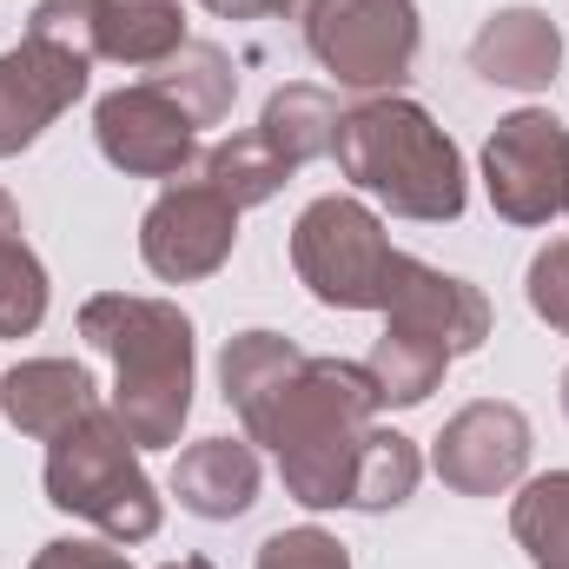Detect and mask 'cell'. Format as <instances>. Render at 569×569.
Here are the masks:
<instances>
[{
  "label": "cell",
  "mask_w": 569,
  "mask_h": 569,
  "mask_svg": "<svg viewBox=\"0 0 569 569\" xmlns=\"http://www.w3.org/2000/svg\"><path fill=\"white\" fill-rule=\"evenodd\" d=\"M87 338L120 358V425L140 443H172L192 391V331L179 311L146 298H93Z\"/></svg>",
  "instance_id": "obj_1"
},
{
  "label": "cell",
  "mask_w": 569,
  "mask_h": 569,
  "mask_svg": "<svg viewBox=\"0 0 569 569\" xmlns=\"http://www.w3.org/2000/svg\"><path fill=\"white\" fill-rule=\"evenodd\" d=\"M338 159L411 219H450L463 206L457 152L418 107H365L338 127Z\"/></svg>",
  "instance_id": "obj_2"
},
{
  "label": "cell",
  "mask_w": 569,
  "mask_h": 569,
  "mask_svg": "<svg viewBox=\"0 0 569 569\" xmlns=\"http://www.w3.org/2000/svg\"><path fill=\"white\" fill-rule=\"evenodd\" d=\"M47 483H53V503L60 510H87L100 517L113 537H152L159 510H152V490L146 477L127 463V443L107 418H80V430H67L53 443V463H47Z\"/></svg>",
  "instance_id": "obj_3"
},
{
  "label": "cell",
  "mask_w": 569,
  "mask_h": 569,
  "mask_svg": "<svg viewBox=\"0 0 569 569\" xmlns=\"http://www.w3.org/2000/svg\"><path fill=\"white\" fill-rule=\"evenodd\" d=\"M298 272L311 279V291L325 305H391L398 252H385L378 226L358 206L325 199L298 226Z\"/></svg>",
  "instance_id": "obj_4"
},
{
  "label": "cell",
  "mask_w": 569,
  "mask_h": 569,
  "mask_svg": "<svg viewBox=\"0 0 569 569\" xmlns=\"http://www.w3.org/2000/svg\"><path fill=\"white\" fill-rule=\"evenodd\" d=\"M311 47L338 80L378 87V80L405 73V60L418 47V27H411L405 0H331L311 27Z\"/></svg>",
  "instance_id": "obj_5"
},
{
  "label": "cell",
  "mask_w": 569,
  "mask_h": 569,
  "mask_svg": "<svg viewBox=\"0 0 569 569\" xmlns=\"http://www.w3.org/2000/svg\"><path fill=\"white\" fill-rule=\"evenodd\" d=\"M490 199L510 212V219H550L569 199V140L557 133L550 113H517L497 127L490 140Z\"/></svg>",
  "instance_id": "obj_6"
},
{
  "label": "cell",
  "mask_w": 569,
  "mask_h": 569,
  "mask_svg": "<svg viewBox=\"0 0 569 569\" xmlns=\"http://www.w3.org/2000/svg\"><path fill=\"white\" fill-rule=\"evenodd\" d=\"M232 199L219 186H186V192H166L146 219V259L159 279H192V272H212L232 246Z\"/></svg>",
  "instance_id": "obj_7"
},
{
  "label": "cell",
  "mask_w": 569,
  "mask_h": 569,
  "mask_svg": "<svg viewBox=\"0 0 569 569\" xmlns=\"http://www.w3.org/2000/svg\"><path fill=\"white\" fill-rule=\"evenodd\" d=\"M80 87H87V60L60 40L33 33L27 53H7L0 60V152L27 146Z\"/></svg>",
  "instance_id": "obj_8"
},
{
  "label": "cell",
  "mask_w": 569,
  "mask_h": 569,
  "mask_svg": "<svg viewBox=\"0 0 569 569\" xmlns=\"http://www.w3.org/2000/svg\"><path fill=\"white\" fill-rule=\"evenodd\" d=\"M100 146L133 172H179L192 152V120L186 107H166L159 87H133L100 107Z\"/></svg>",
  "instance_id": "obj_9"
},
{
  "label": "cell",
  "mask_w": 569,
  "mask_h": 569,
  "mask_svg": "<svg viewBox=\"0 0 569 569\" xmlns=\"http://www.w3.org/2000/svg\"><path fill=\"white\" fill-rule=\"evenodd\" d=\"M443 443H470V457H437V470L463 490H490L523 463V418L517 411H463Z\"/></svg>",
  "instance_id": "obj_10"
},
{
  "label": "cell",
  "mask_w": 569,
  "mask_h": 569,
  "mask_svg": "<svg viewBox=\"0 0 569 569\" xmlns=\"http://www.w3.org/2000/svg\"><path fill=\"white\" fill-rule=\"evenodd\" d=\"M477 67L483 80H503V87H543L550 67H557V33L543 13H503L483 40H477Z\"/></svg>",
  "instance_id": "obj_11"
},
{
  "label": "cell",
  "mask_w": 569,
  "mask_h": 569,
  "mask_svg": "<svg viewBox=\"0 0 569 569\" xmlns=\"http://www.w3.org/2000/svg\"><path fill=\"white\" fill-rule=\"evenodd\" d=\"M252 490H259V470H252V457H246L239 443H226V437H212L206 450H192V457L179 463V497H186L199 517H239V510L252 503Z\"/></svg>",
  "instance_id": "obj_12"
},
{
  "label": "cell",
  "mask_w": 569,
  "mask_h": 569,
  "mask_svg": "<svg viewBox=\"0 0 569 569\" xmlns=\"http://www.w3.org/2000/svg\"><path fill=\"white\" fill-rule=\"evenodd\" d=\"M87 405H93V385L73 365H27L7 378V418L20 430H53L67 418H87Z\"/></svg>",
  "instance_id": "obj_13"
},
{
  "label": "cell",
  "mask_w": 569,
  "mask_h": 569,
  "mask_svg": "<svg viewBox=\"0 0 569 569\" xmlns=\"http://www.w3.org/2000/svg\"><path fill=\"white\" fill-rule=\"evenodd\" d=\"M179 40V20L166 0H100V20H93V47L107 53H127V60H152Z\"/></svg>",
  "instance_id": "obj_14"
},
{
  "label": "cell",
  "mask_w": 569,
  "mask_h": 569,
  "mask_svg": "<svg viewBox=\"0 0 569 569\" xmlns=\"http://www.w3.org/2000/svg\"><path fill=\"white\" fill-rule=\"evenodd\" d=\"M40 305H47L40 266L27 259V246H20V219H13V206L0 199V338L33 331V325H40Z\"/></svg>",
  "instance_id": "obj_15"
},
{
  "label": "cell",
  "mask_w": 569,
  "mask_h": 569,
  "mask_svg": "<svg viewBox=\"0 0 569 569\" xmlns=\"http://www.w3.org/2000/svg\"><path fill=\"white\" fill-rule=\"evenodd\" d=\"M517 537L530 543L537 569H569V477H543L517 503Z\"/></svg>",
  "instance_id": "obj_16"
},
{
  "label": "cell",
  "mask_w": 569,
  "mask_h": 569,
  "mask_svg": "<svg viewBox=\"0 0 569 569\" xmlns=\"http://www.w3.org/2000/svg\"><path fill=\"white\" fill-rule=\"evenodd\" d=\"M284 166H291V159H279V152H272V140L259 133V140L219 146L206 172H212V186H219L232 206H252V199H266V192H272V186L284 179Z\"/></svg>",
  "instance_id": "obj_17"
},
{
  "label": "cell",
  "mask_w": 569,
  "mask_h": 569,
  "mask_svg": "<svg viewBox=\"0 0 569 569\" xmlns=\"http://www.w3.org/2000/svg\"><path fill=\"white\" fill-rule=\"evenodd\" d=\"M259 569H345V550L318 530H291V537H272Z\"/></svg>",
  "instance_id": "obj_18"
},
{
  "label": "cell",
  "mask_w": 569,
  "mask_h": 569,
  "mask_svg": "<svg viewBox=\"0 0 569 569\" xmlns=\"http://www.w3.org/2000/svg\"><path fill=\"white\" fill-rule=\"evenodd\" d=\"M530 298H537V311H543L550 325H569V246H557V252L537 259V272H530Z\"/></svg>",
  "instance_id": "obj_19"
}]
</instances>
